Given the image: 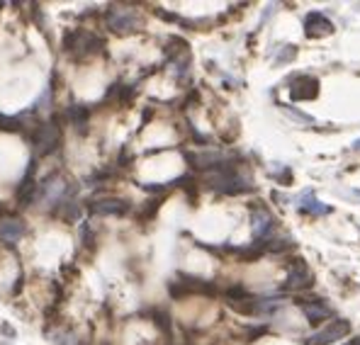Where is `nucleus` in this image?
<instances>
[{
	"mask_svg": "<svg viewBox=\"0 0 360 345\" xmlns=\"http://www.w3.org/2000/svg\"><path fill=\"white\" fill-rule=\"evenodd\" d=\"M103 22L112 34L117 37H127V34H134L144 27L141 18L129 8V5H122V3H110L105 5L103 10Z\"/></svg>",
	"mask_w": 360,
	"mask_h": 345,
	"instance_id": "7ed1b4c3",
	"label": "nucleus"
},
{
	"mask_svg": "<svg viewBox=\"0 0 360 345\" xmlns=\"http://www.w3.org/2000/svg\"><path fill=\"white\" fill-rule=\"evenodd\" d=\"M348 333H351V323H348L346 318H331L324 328L311 333L304 341V345H331V343L341 341V338H346Z\"/></svg>",
	"mask_w": 360,
	"mask_h": 345,
	"instance_id": "6e6552de",
	"label": "nucleus"
},
{
	"mask_svg": "<svg viewBox=\"0 0 360 345\" xmlns=\"http://www.w3.org/2000/svg\"><path fill=\"white\" fill-rule=\"evenodd\" d=\"M88 211L93 216H129L134 211V204H131L127 197H117V195H103V197H93L88 200Z\"/></svg>",
	"mask_w": 360,
	"mask_h": 345,
	"instance_id": "39448f33",
	"label": "nucleus"
},
{
	"mask_svg": "<svg viewBox=\"0 0 360 345\" xmlns=\"http://www.w3.org/2000/svg\"><path fill=\"white\" fill-rule=\"evenodd\" d=\"M319 95V81L314 76H295L290 81V98L292 103H304V100H314Z\"/></svg>",
	"mask_w": 360,
	"mask_h": 345,
	"instance_id": "ddd939ff",
	"label": "nucleus"
},
{
	"mask_svg": "<svg viewBox=\"0 0 360 345\" xmlns=\"http://www.w3.org/2000/svg\"><path fill=\"white\" fill-rule=\"evenodd\" d=\"M314 285V275H311L309 265L302 258H290L288 263V280L283 285V292H304Z\"/></svg>",
	"mask_w": 360,
	"mask_h": 345,
	"instance_id": "0eeeda50",
	"label": "nucleus"
},
{
	"mask_svg": "<svg viewBox=\"0 0 360 345\" xmlns=\"http://www.w3.org/2000/svg\"><path fill=\"white\" fill-rule=\"evenodd\" d=\"M108 51V41L103 39L100 34L95 32H88V30H78V44H76V51H73V58H88V56H98V54H105Z\"/></svg>",
	"mask_w": 360,
	"mask_h": 345,
	"instance_id": "9d476101",
	"label": "nucleus"
},
{
	"mask_svg": "<svg viewBox=\"0 0 360 345\" xmlns=\"http://www.w3.org/2000/svg\"><path fill=\"white\" fill-rule=\"evenodd\" d=\"M251 226H253V241H266L273 236L278 219L268 211L266 204H251Z\"/></svg>",
	"mask_w": 360,
	"mask_h": 345,
	"instance_id": "1a4fd4ad",
	"label": "nucleus"
},
{
	"mask_svg": "<svg viewBox=\"0 0 360 345\" xmlns=\"http://www.w3.org/2000/svg\"><path fill=\"white\" fill-rule=\"evenodd\" d=\"M297 209L302 211V214H311V216L331 214V207L316 200L311 190H304V193H302L300 197H297Z\"/></svg>",
	"mask_w": 360,
	"mask_h": 345,
	"instance_id": "f3484780",
	"label": "nucleus"
},
{
	"mask_svg": "<svg viewBox=\"0 0 360 345\" xmlns=\"http://www.w3.org/2000/svg\"><path fill=\"white\" fill-rule=\"evenodd\" d=\"M25 233H27V221L20 219V216L0 221V241H3L5 246L15 248V243H18L20 238L25 236Z\"/></svg>",
	"mask_w": 360,
	"mask_h": 345,
	"instance_id": "2eb2a0df",
	"label": "nucleus"
},
{
	"mask_svg": "<svg viewBox=\"0 0 360 345\" xmlns=\"http://www.w3.org/2000/svg\"><path fill=\"white\" fill-rule=\"evenodd\" d=\"M22 136L27 139L30 146H34L37 151H39L41 158L54 156L63 144V131L54 124V122H41V119L32 122V124L25 126Z\"/></svg>",
	"mask_w": 360,
	"mask_h": 345,
	"instance_id": "f03ea898",
	"label": "nucleus"
},
{
	"mask_svg": "<svg viewBox=\"0 0 360 345\" xmlns=\"http://www.w3.org/2000/svg\"><path fill=\"white\" fill-rule=\"evenodd\" d=\"M51 105H54V93H51L49 88L41 90V95L34 100V105L30 108L27 115H39V112H46V110H51Z\"/></svg>",
	"mask_w": 360,
	"mask_h": 345,
	"instance_id": "4be33fe9",
	"label": "nucleus"
},
{
	"mask_svg": "<svg viewBox=\"0 0 360 345\" xmlns=\"http://www.w3.org/2000/svg\"><path fill=\"white\" fill-rule=\"evenodd\" d=\"M149 318L153 321V326L158 328V331H163L166 336H171L173 331V321H171V314H168L166 309H149Z\"/></svg>",
	"mask_w": 360,
	"mask_h": 345,
	"instance_id": "aec40b11",
	"label": "nucleus"
},
{
	"mask_svg": "<svg viewBox=\"0 0 360 345\" xmlns=\"http://www.w3.org/2000/svg\"><path fill=\"white\" fill-rule=\"evenodd\" d=\"M353 148H356V151H360V139L353 141Z\"/></svg>",
	"mask_w": 360,
	"mask_h": 345,
	"instance_id": "c756f323",
	"label": "nucleus"
},
{
	"mask_svg": "<svg viewBox=\"0 0 360 345\" xmlns=\"http://www.w3.org/2000/svg\"><path fill=\"white\" fill-rule=\"evenodd\" d=\"M22 287H25V275L20 273V278L15 280V285H13V297H18L20 292H22Z\"/></svg>",
	"mask_w": 360,
	"mask_h": 345,
	"instance_id": "bb28decb",
	"label": "nucleus"
},
{
	"mask_svg": "<svg viewBox=\"0 0 360 345\" xmlns=\"http://www.w3.org/2000/svg\"><path fill=\"white\" fill-rule=\"evenodd\" d=\"M61 115H63V119H66V124H71L81 136L88 134V122H90V115H93V108H90V105L71 103L66 110H61Z\"/></svg>",
	"mask_w": 360,
	"mask_h": 345,
	"instance_id": "4468645a",
	"label": "nucleus"
},
{
	"mask_svg": "<svg viewBox=\"0 0 360 345\" xmlns=\"http://www.w3.org/2000/svg\"><path fill=\"white\" fill-rule=\"evenodd\" d=\"M37 166H39V161H37V156H32L27 171H25L22 180L18 183V188H15V207H18V209H27V207H32L37 202V193H39Z\"/></svg>",
	"mask_w": 360,
	"mask_h": 345,
	"instance_id": "423d86ee",
	"label": "nucleus"
},
{
	"mask_svg": "<svg viewBox=\"0 0 360 345\" xmlns=\"http://www.w3.org/2000/svg\"><path fill=\"white\" fill-rule=\"evenodd\" d=\"M49 214L54 216V219L63 221V224H76L83 216V204L78 202V197H63L51 204Z\"/></svg>",
	"mask_w": 360,
	"mask_h": 345,
	"instance_id": "9b49d317",
	"label": "nucleus"
},
{
	"mask_svg": "<svg viewBox=\"0 0 360 345\" xmlns=\"http://www.w3.org/2000/svg\"><path fill=\"white\" fill-rule=\"evenodd\" d=\"M297 306L302 309V314L307 316V321L319 326L321 321H326L329 316H333V309L326 304L321 297H309V299H297Z\"/></svg>",
	"mask_w": 360,
	"mask_h": 345,
	"instance_id": "f8f14e48",
	"label": "nucleus"
},
{
	"mask_svg": "<svg viewBox=\"0 0 360 345\" xmlns=\"http://www.w3.org/2000/svg\"><path fill=\"white\" fill-rule=\"evenodd\" d=\"M49 341L54 345H88V343H83L73 331H56V333H51Z\"/></svg>",
	"mask_w": 360,
	"mask_h": 345,
	"instance_id": "5701e85b",
	"label": "nucleus"
},
{
	"mask_svg": "<svg viewBox=\"0 0 360 345\" xmlns=\"http://www.w3.org/2000/svg\"><path fill=\"white\" fill-rule=\"evenodd\" d=\"M202 185L207 190H212V193L229 195V197L231 195H243V193H248V190H253L251 180L239 171V163L229 161V158H224L219 166L212 168L210 173H205Z\"/></svg>",
	"mask_w": 360,
	"mask_h": 345,
	"instance_id": "f257e3e1",
	"label": "nucleus"
},
{
	"mask_svg": "<svg viewBox=\"0 0 360 345\" xmlns=\"http://www.w3.org/2000/svg\"><path fill=\"white\" fill-rule=\"evenodd\" d=\"M163 202H166V197H151V200H146L144 204L136 209V214H134V219H139L141 224H149V221L156 219V214H158V209L163 207Z\"/></svg>",
	"mask_w": 360,
	"mask_h": 345,
	"instance_id": "a211bd4d",
	"label": "nucleus"
},
{
	"mask_svg": "<svg viewBox=\"0 0 360 345\" xmlns=\"http://www.w3.org/2000/svg\"><path fill=\"white\" fill-rule=\"evenodd\" d=\"M81 246L86 248L88 253H93L95 248H98V236L93 233L88 221H83V224H81Z\"/></svg>",
	"mask_w": 360,
	"mask_h": 345,
	"instance_id": "b1692460",
	"label": "nucleus"
},
{
	"mask_svg": "<svg viewBox=\"0 0 360 345\" xmlns=\"http://www.w3.org/2000/svg\"><path fill=\"white\" fill-rule=\"evenodd\" d=\"M141 190H146V193H166L168 185H141Z\"/></svg>",
	"mask_w": 360,
	"mask_h": 345,
	"instance_id": "cd10ccee",
	"label": "nucleus"
},
{
	"mask_svg": "<svg viewBox=\"0 0 360 345\" xmlns=\"http://www.w3.org/2000/svg\"><path fill=\"white\" fill-rule=\"evenodd\" d=\"M333 32V25L326 15L321 13H309L304 18V34L309 39H321V37H329Z\"/></svg>",
	"mask_w": 360,
	"mask_h": 345,
	"instance_id": "dca6fc26",
	"label": "nucleus"
},
{
	"mask_svg": "<svg viewBox=\"0 0 360 345\" xmlns=\"http://www.w3.org/2000/svg\"><path fill=\"white\" fill-rule=\"evenodd\" d=\"M168 294H171V299H178V301L193 294L217 297L219 294V287H217L212 280L198 278V275H188V273H178L173 280H168Z\"/></svg>",
	"mask_w": 360,
	"mask_h": 345,
	"instance_id": "20e7f679",
	"label": "nucleus"
},
{
	"mask_svg": "<svg viewBox=\"0 0 360 345\" xmlns=\"http://www.w3.org/2000/svg\"><path fill=\"white\" fill-rule=\"evenodd\" d=\"M295 54H297V49L295 46H285V51H280L278 54V61H290V58H295Z\"/></svg>",
	"mask_w": 360,
	"mask_h": 345,
	"instance_id": "393cba45",
	"label": "nucleus"
},
{
	"mask_svg": "<svg viewBox=\"0 0 360 345\" xmlns=\"http://www.w3.org/2000/svg\"><path fill=\"white\" fill-rule=\"evenodd\" d=\"M27 115H15V117H10V115H0V131H5V134H22L25 131V126H27Z\"/></svg>",
	"mask_w": 360,
	"mask_h": 345,
	"instance_id": "6ab92c4d",
	"label": "nucleus"
},
{
	"mask_svg": "<svg viewBox=\"0 0 360 345\" xmlns=\"http://www.w3.org/2000/svg\"><path fill=\"white\" fill-rule=\"evenodd\" d=\"M343 345H360V338H351V341L343 343Z\"/></svg>",
	"mask_w": 360,
	"mask_h": 345,
	"instance_id": "c85d7f7f",
	"label": "nucleus"
},
{
	"mask_svg": "<svg viewBox=\"0 0 360 345\" xmlns=\"http://www.w3.org/2000/svg\"><path fill=\"white\" fill-rule=\"evenodd\" d=\"M3 219H15V209L0 202V221H3Z\"/></svg>",
	"mask_w": 360,
	"mask_h": 345,
	"instance_id": "a878e982",
	"label": "nucleus"
},
{
	"mask_svg": "<svg viewBox=\"0 0 360 345\" xmlns=\"http://www.w3.org/2000/svg\"><path fill=\"white\" fill-rule=\"evenodd\" d=\"M117 178H120L117 166H108V168H100V171H95L93 175H88V178H86V185L112 183V180H117Z\"/></svg>",
	"mask_w": 360,
	"mask_h": 345,
	"instance_id": "412c9836",
	"label": "nucleus"
}]
</instances>
